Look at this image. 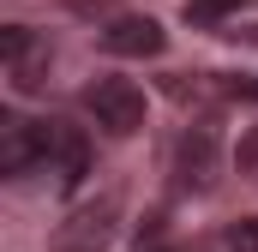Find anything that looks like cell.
I'll return each instance as SVG.
<instances>
[{
	"mask_svg": "<svg viewBox=\"0 0 258 252\" xmlns=\"http://www.w3.org/2000/svg\"><path fill=\"white\" fill-rule=\"evenodd\" d=\"M54 144H60V120H18V114H6L0 120V174L6 180L42 174L54 162Z\"/></svg>",
	"mask_w": 258,
	"mask_h": 252,
	"instance_id": "1",
	"label": "cell"
},
{
	"mask_svg": "<svg viewBox=\"0 0 258 252\" xmlns=\"http://www.w3.org/2000/svg\"><path fill=\"white\" fill-rule=\"evenodd\" d=\"M84 114L102 126L108 138H132L150 120V102H144V90L132 78H90L84 84Z\"/></svg>",
	"mask_w": 258,
	"mask_h": 252,
	"instance_id": "2",
	"label": "cell"
},
{
	"mask_svg": "<svg viewBox=\"0 0 258 252\" xmlns=\"http://www.w3.org/2000/svg\"><path fill=\"white\" fill-rule=\"evenodd\" d=\"M114 222H120V198H114V192L84 198V204H72V210H66V222L54 228L48 252H108Z\"/></svg>",
	"mask_w": 258,
	"mask_h": 252,
	"instance_id": "3",
	"label": "cell"
},
{
	"mask_svg": "<svg viewBox=\"0 0 258 252\" xmlns=\"http://www.w3.org/2000/svg\"><path fill=\"white\" fill-rule=\"evenodd\" d=\"M102 48L120 54V60H156V54L168 48V30H162L150 12H120V18L102 24Z\"/></svg>",
	"mask_w": 258,
	"mask_h": 252,
	"instance_id": "4",
	"label": "cell"
},
{
	"mask_svg": "<svg viewBox=\"0 0 258 252\" xmlns=\"http://www.w3.org/2000/svg\"><path fill=\"white\" fill-rule=\"evenodd\" d=\"M216 168H222L216 132L210 126H186L180 144H174V180H180V192H210L216 186Z\"/></svg>",
	"mask_w": 258,
	"mask_h": 252,
	"instance_id": "5",
	"label": "cell"
},
{
	"mask_svg": "<svg viewBox=\"0 0 258 252\" xmlns=\"http://www.w3.org/2000/svg\"><path fill=\"white\" fill-rule=\"evenodd\" d=\"M0 60H6V78H12V90H36L42 78V66H48V42L42 36H30L24 24H6L0 30Z\"/></svg>",
	"mask_w": 258,
	"mask_h": 252,
	"instance_id": "6",
	"label": "cell"
},
{
	"mask_svg": "<svg viewBox=\"0 0 258 252\" xmlns=\"http://www.w3.org/2000/svg\"><path fill=\"white\" fill-rule=\"evenodd\" d=\"M84 168H90V144H84L72 126H60V144H54V162H48L54 186H60V192H72L78 180H84Z\"/></svg>",
	"mask_w": 258,
	"mask_h": 252,
	"instance_id": "7",
	"label": "cell"
},
{
	"mask_svg": "<svg viewBox=\"0 0 258 252\" xmlns=\"http://www.w3.org/2000/svg\"><path fill=\"white\" fill-rule=\"evenodd\" d=\"M246 0H186V24H222L228 12H240Z\"/></svg>",
	"mask_w": 258,
	"mask_h": 252,
	"instance_id": "8",
	"label": "cell"
},
{
	"mask_svg": "<svg viewBox=\"0 0 258 252\" xmlns=\"http://www.w3.org/2000/svg\"><path fill=\"white\" fill-rule=\"evenodd\" d=\"M228 252H258V216H240V222H228Z\"/></svg>",
	"mask_w": 258,
	"mask_h": 252,
	"instance_id": "9",
	"label": "cell"
}]
</instances>
